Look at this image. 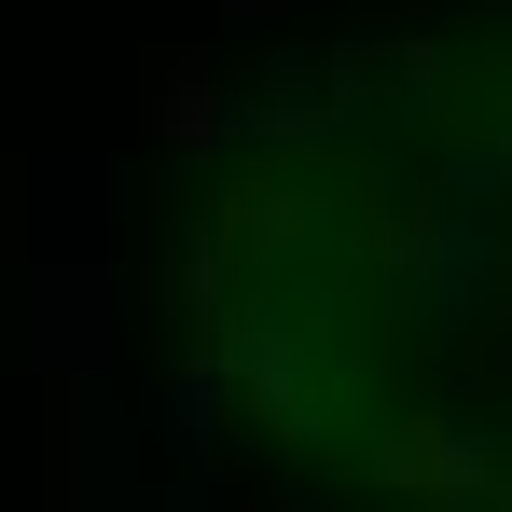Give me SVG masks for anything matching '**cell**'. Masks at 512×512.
<instances>
[{
  "label": "cell",
  "mask_w": 512,
  "mask_h": 512,
  "mask_svg": "<svg viewBox=\"0 0 512 512\" xmlns=\"http://www.w3.org/2000/svg\"><path fill=\"white\" fill-rule=\"evenodd\" d=\"M208 346L374 512H512V14L374 42L208 194Z\"/></svg>",
  "instance_id": "1"
}]
</instances>
